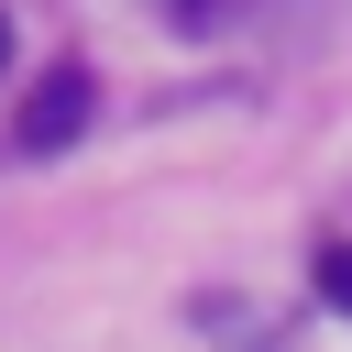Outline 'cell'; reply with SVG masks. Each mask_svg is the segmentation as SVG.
<instances>
[{
  "label": "cell",
  "instance_id": "cell-1",
  "mask_svg": "<svg viewBox=\"0 0 352 352\" xmlns=\"http://www.w3.org/2000/svg\"><path fill=\"white\" fill-rule=\"evenodd\" d=\"M88 110H99V77H88V66H55V77L22 99V154H66V143L88 132Z\"/></svg>",
  "mask_w": 352,
  "mask_h": 352
},
{
  "label": "cell",
  "instance_id": "cell-2",
  "mask_svg": "<svg viewBox=\"0 0 352 352\" xmlns=\"http://www.w3.org/2000/svg\"><path fill=\"white\" fill-rule=\"evenodd\" d=\"M308 275H319V297L352 319V242H319V264H308Z\"/></svg>",
  "mask_w": 352,
  "mask_h": 352
},
{
  "label": "cell",
  "instance_id": "cell-3",
  "mask_svg": "<svg viewBox=\"0 0 352 352\" xmlns=\"http://www.w3.org/2000/svg\"><path fill=\"white\" fill-rule=\"evenodd\" d=\"M176 11H187V22H209V11H220V0H176Z\"/></svg>",
  "mask_w": 352,
  "mask_h": 352
},
{
  "label": "cell",
  "instance_id": "cell-4",
  "mask_svg": "<svg viewBox=\"0 0 352 352\" xmlns=\"http://www.w3.org/2000/svg\"><path fill=\"white\" fill-rule=\"evenodd\" d=\"M0 66H11V11H0Z\"/></svg>",
  "mask_w": 352,
  "mask_h": 352
}]
</instances>
